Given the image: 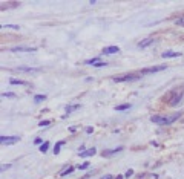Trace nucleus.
Wrapping results in <instances>:
<instances>
[{"label":"nucleus","mask_w":184,"mask_h":179,"mask_svg":"<svg viewBox=\"0 0 184 179\" xmlns=\"http://www.w3.org/2000/svg\"><path fill=\"white\" fill-rule=\"evenodd\" d=\"M11 84H26V83L22 81V80H14V78H11Z\"/></svg>","instance_id":"21"},{"label":"nucleus","mask_w":184,"mask_h":179,"mask_svg":"<svg viewBox=\"0 0 184 179\" xmlns=\"http://www.w3.org/2000/svg\"><path fill=\"white\" fill-rule=\"evenodd\" d=\"M48 149H49V142H48V141H45V142L40 145V152H42V153H46V152H48Z\"/></svg>","instance_id":"15"},{"label":"nucleus","mask_w":184,"mask_h":179,"mask_svg":"<svg viewBox=\"0 0 184 179\" xmlns=\"http://www.w3.org/2000/svg\"><path fill=\"white\" fill-rule=\"evenodd\" d=\"M72 171H74V167H69V168L63 170V171L60 173V176H66V174H69V173H72Z\"/></svg>","instance_id":"19"},{"label":"nucleus","mask_w":184,"mask_h":179,"mask_svg":"<svg viewBox=\"0 0 184 179\" xmlns=\"http://www.w3.org/2000/svg\"><path fill=\"white\" fill-rule=\"evenodd\" d=\"M34 142H35V144H43L42 138H35V139H34Z\"/></svg>","instance_id":"27"},{"label":"nucleus","mask_w":184,"mask_h":179,"mask_svg":"<svg viewBox=\"0 0 184 179\" xmlns=\"http://www.w3.org/2000/svg\"><path fill=\"white\" fill-rule=\"evenodd\" d=\"M175 23H176L178 26H184V16H181V17H178V19L175 20Z\"/></svg>","instance_id":"20"},{"label":"nucleus","mask_w":184,"mask_h":179,"mask_svg":"<svg viewBox=\"0 0 184 179\" xmlns=\"http://www.w3.org/2000/svg\"><path fill=\"white\" fill-rule=\"evenodd\" d=\"M163 58H176V57H181V52H173V51H166L161 54Z\"/></svg>","instance_id":"7"},{"label":"nucleus","mask_w":184,"mask_h":179,"mask_svg":"<svg viewBox=\"0 0 184 179\" xmlns=\"http://www.w3.org/2000/svg\"><path fill=\"white\" fill-rule=\"evenodd\" d=\"M92 130H94L92 127H87V129H86V132H87V133H92Z\"/></svg>","instance_id":"30"},{"label":"nucleus","mask_w":184,"mask_h":179,"mask_svg":"<svg viewBox=\"0 0 184 179\" xmlns=\"http://www.w3.org/2000/svg\"><path fill=\"white\" fill-rule=\"evenodd\" d=\"M117 179H123V177H121V176H117Z\"/></svg>","instance_id":"31"},{"label":"nucleus","mask_w":184,"mask_h":179,"mask_svg":"<svg viewBox=\"0 0 184 179\" xmlns=\"http://www.w3.org/2000/svg\"><path fill=\"white\" fill-rule=\"evenodd\" d=\"M19 141H20L19 136H0V142H2V144H6V145L16 144V142H19Z\"/></svg>","instance_id":"5"},{"label":"nucleus","mask_w":184,"mask_h":179,"mask_svg":"<svg viewBox=\"0 0 184 179\" xmlns=\"http://www.w3.org/2000/svg\"><path fill=\"white\" fill-rule=\"evenodd\" d=\"M77 109H80V104H72V106H68V107H66V113L69 115L71 112H74V110H77Z\"/></svg>","instance_id":"13"},{"label":"nucleus","mask_w":184,"mask_h":179,"mask_svg":"<svg viewBox=\"0 0 184 179\" xmlns=\"http://www.w3.org/2000/svg\"><path fill=\"white\" fill-rule=\"evenodd\" d=\"M95 153H97V150H95L94 147H92V149H87L86 152H80L78 155H80L81 158H87V156H94Z\"/></svg>","instance_id":"9"},{"label":"nucleus","mask_w":184,"mask_h":179,"mask_svg":"<svg viewBox=\"0 0 184 179\" xmlns=\"http://www.w3.org/2000/svg\"><path fill=\"white\" fill-rule=\"evenodd\" d=\"M117 52H120L118 46H108L103 49V54H117Z\"/></svg>","instance_id":"11"},{"label":"nucleus","mask_w":184,"mask_h":179,"mask_svg":"<svg viewBox=\"0 0 184 179\" xmlns=\"http://www.w3.org/2000/svg\"><path fill=\"white\" fill-rule=\"evenodd\" d=\"M11 167V164H6V165H2V171H5L6 168H9Z\"/></svg>","instance_id":"28"},{"label":"nucleus","mask_w":184,"mask_h":179,"mask_svg":"<svg viewBox=\"0 0 184 179\" xmlns=\"http://www.w3.org/2000/svg\"><path fill=\"white\" fill-rule=\"evenodd\" d=\"M121 150H123V147H117V149H112V150L103 152V156H112V155H115V153H118V152H121Z\"/></svg>","instance_id":"12"},{"label":"nucleus","mask_w":184,"mask_h":179,"mask_svg":"<svg viewBox=\"0 0 184 179\" xmlns=\"http://www.w3.org/2000/svg\"><path fill=\"white\" fill-rule=\"evenodd\" d=\"M140 77L138 75H135V73H127V75H121V77H114L112 80L115 81V83H126V81H135V80H138Z\"/></svg>","instance_id":"3"},{"label":"nucleus","mask_w":184,"mask_h":179,"mask_svg":"<svg viewBox=\"0 0 184 179\" xmlns=\"http://www.w3.org/2000/svg\"><path fill=\"white\" fill-rule=\"evenodd\" d=\"M19 72H28V73H35V72H40L42 69L40 67H17Z\"/></svg>","instance_id":"8"},{"label":"nucleus","mask_w":184,"mask_h":179,"mask_svg":"<svg viewBox=\"0 0 184 179\" xmlns=\"http://www.w3.org/2000/svg\"><path fill=\"white\" fill-rule=\"evenodd\" d=\"M132 174H134V170H132V168H129V170L126 171V174H124V176H126V177H131Z\"/></svg>","instance_id":"26"},{"label":"nucleus","mask_w":184,"mask_h":179,"mask_svg":"<svg viewBox=\"0 0 184 179\" xmlns=\"http://www.w3.org/2000/svg\"><path fill=\"white\" fill-rule=\"evenodd\" d=\"M49 124H51V121H49V120H45V121H42L39 126H40V127H46V126H49Z\"/></svg>","instance_id":"22"},{"label":"nucleus","mask_w":184,"mask_h":179,"mask_svg":"<svg viewBox=\"0 0 184 179\" xmlns=\"http://www.w3.org/2000/svg\"><path fill=\"white\" fill-rule=\"evenodd\" d=\"M35 51H37L35 48H28V46H17L11 49V52H35Z\"/></svg>","instance_id":"6"},{"label":"nucleus","mask_w":184,"mask_h":179,"mask_svg":"<svg viewBox=\"0 0 184 179\" xmlns=\"http://www.w3.org/2000/svg\"><path fill=\"white\" fill-rule=\"evenodd\" d=\"M155 41V38H152V37H149V38H146V40H143V41H140L138 43V48H141V49H144V48H147L149 45H152Z\"/></svg>","instance_id":"10"},{"label":"nucleus","mask_w":184,"mask_h":179,"mask_svg":"<svg viewBox=\"0 0 184 179\" xmlns=\"http://www.w3.org/2000/svg\"><path fill=\"white\" fill-rule=\"evenodd\" d=\"M2 28H3V29H5V28H8V29H16V31L20 29L19 25H2Z\"/></svg>","instance_id":"16"},{"label":"nucleus","mask_w":184,"mask_h":179,"mask_svg":"<svg viewBox=\"0 0 184 179\" xmlns=\"http://www.w3.org/2000/svg\"><path fill=\"white\" fill-rule=\"evenodd\" d=\"M43 100H46V95H43V94L34 97V101H35V103H40V101H43Z\"/></svg>","instance_id":"17"},{"label":"nucleus","mask_w":184,"mask_h":179,"mask_svg":"<svg viewBox=\"0 0 184 179\" xmlns=\"http://www.w3.org/2000/svg\"><path fill=\"white\" fill-rule=\"evenodd\" d=\"M166 69V64H163V66H152V67H146V69H143L141 70V75H146V73H155V72H161V70H164Z\"/></svg>","instance_id":"4"},{"label":"nucleus","mask_w":184,"mask_h":179,"mask_svg":"<svg viewBox=\"0 0 184 179\" xmlns=\"http://www.w3.org/2000/svg\"><path fill=\"white\" fill-rule=\"evenodd\" d=\"M101 179H112V176H111V174H106V176H103Z\"/></svg>","instance_id":"29"},{"label":"nucleus","mask_w":184,"mask_h":179,"mask_svg":"<svg viewBox=\"0 0 184 179\" xmlns=\"http://www.w3.org/2000/svg\"><path fill=\"white\" fill-rule=\"evenodd\" d=\"M179 118V113H175L172 116H160V115H155V116H150V121L158 124V126H169L172 124L173 121H176Z\"/></svg>","instance_id":"2"},{"label":"nucleus","mask_w":184,"mask_h":179,"mask_svg":"<svg viewBox=\"0 0 184 179\" xmlns=\"http://www.w3.org/2000/svg\"><path fill=\"white\" fill-rule=\"evenodd\" d=\"M182 95H184V89L182 87H176V89H172L170 92H167L164 95V101H167V104L170 107H175V106H178L181 103Z\"/></svg>","instance_id":"1"},{"label":"nucleus","mask_w":184,"mask_h":179,"mask_svg":"<svg viewBox=\"0 0 184 179\" xmlns=\"http://www.w3.org/2000/svg\"><path fill=\"white\" fill-rule=\"evenodd\" d=\"M2 97H3V98H13V97H14V94L8 92V94H2Z\"/></svg>","instance_id":"25"},{"label":"nucleus","mask_w":184,"mask_h":179,"mask_svg":"<svg viewBox=\"0 0 184 179\" xmlns=\"http://www.w3.org/2000/svg\"><path fill=\"white\" fill-rule=\"evenodd\" d=\"M63 144H64V141H58V142L55 144V147H54V155H58V153H60V149H61Z\"/></svg>","instance_id":"14"},{"label":"nucleus","mask_w":184,"mask_h":179,"mask_svg":"<svg viewBox=\"0 0 184 179\" xmlns=\"http://www.w3.org/2000/svg\"><path fill=\"white\" fill-rule=\"evenodd\" d=\"M89 167V162H84V164H81V165H78V170H86Z\"/></svg>","instance_id":"24"},{"label":"nucleus","mask_w":184,"mask_h":179,"mask_svg":"<svg viewBox=\"0 0 184 179\" xmlns=\"http://www.w3.org/2000/svg\"><path fill=\"white\" fill-rule=\"evenodd\" d=\"M94 66H95V67H103V66H108V63H105V61H98V63H95Z\"/></svg>","instance_id":"23"},{"label":"nucleus","mask_w":184,"mask_h":179,"mask_svg":"<svg viewBox=\"0 0 184 179\" xmlns=\"http://www.w3.org/2000/svg\"><path fill=\"white\" fill-rule=\"evenodd\" d=\"M117 110H126V109H131V104H120L115 107Z\"/></svg>","instance_id":"18"}]
</instances>
